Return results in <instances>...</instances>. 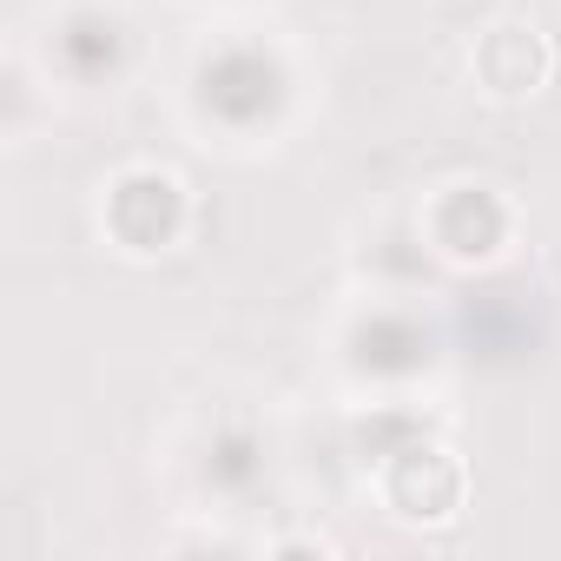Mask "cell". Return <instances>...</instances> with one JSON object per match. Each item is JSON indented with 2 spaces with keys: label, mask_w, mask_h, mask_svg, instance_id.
<instances>
[{
  "label": "cell",
  "mask_w": 561,
  "mask_h": 561,
  "mask_svg": "<svg viewBox=\"0 0 561 561\" xmlns=\"http://www.w3.org/2000/svg\"><path fill=\"white\" fill-rule=\"evenodd\" d=\"M476 80H482L495 100H522V93H535V87L548 80V47H541V34L522 27V21L489 27L482 47H476Z\"/></svg>",
  "instance_id": "obj_1"
}]
</instances>
